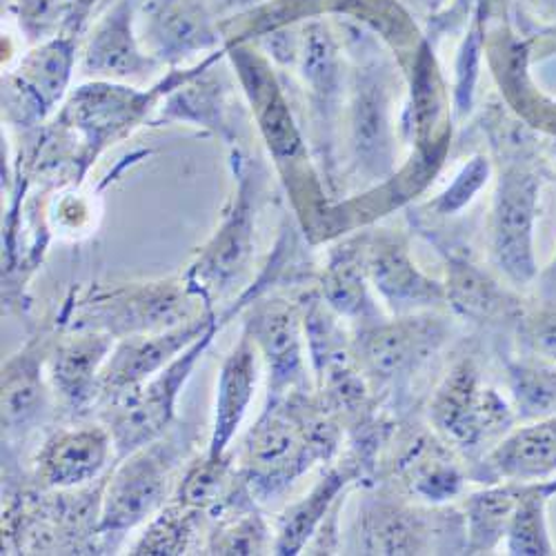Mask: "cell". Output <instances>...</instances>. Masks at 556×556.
<instances>
[{
	"label": "cell",
	"instance_id": "28",
	"mask_svg": "<svg viewBox=\"0 0 556 556\" xmlns=\"http://www.w3.org/2000/svg\"><path fill=\"white\" fill-rule=\"evenodd\" d=\"M225 485H227V460L225 458L216 460L205 454V458L194 463V466L178 481L174 498L182 505L207 509L216 505L220 498H225Z\"/></svg>",
	"mask_w": 556,
	"mask_h": 556
},
{
	"label": "cell",
	"instance_id": "12",
	"mask_svg": "<svg viewBox=\"0 0 556 556\" xmlns=\"http://www.w3.org/2000/svg\"><path fill=\"white\" fill-rule=\"evenodd\" d=\"M112 350L114 337L99 330H80L59 341L50 363V381L70 409H83L99 399L101 369Z\"/></svg>",
	"mask_w": 556,
	"mask_h": 556
},
{
	"label": "cell",
	"instance_id": "15",
	"mask_svg": "<svg viewBox=\"0 0 556 556\" xmlns=\"http://www.w3.org/2000/svg\"><path fill=\"white\" fill-rule=\"evenodd\" d=\"M441 337L437 323H428V318H412L409 323H394V326H381L365 332L358 343V352L369 372L390 381L424 361Z\"/></svg>",
	"mask_w": 556,
	"mask_h": 556
},
{
	"label": "cell",
	"instance_id": "7",
	"mask_svg": "<svg viewBox=\"0 0 556 556\" xmlns=\"http://www.w3.org/2000/svg\"><path fill=\"white\" fill-rule=\"evenodd\" d=\"M432 421L460 447H475L496 426L507 424V407L492 390L479 386L470 365H460L441 386L432 403Z\"/></svg>",
	"mask_w": 556,
	"mask_h": 556
},
{
	"label": "cell",
	"instance_id": "24",
	"mask_svg": "<svg viewBox=\"0 0 556 556\" xmlns=\"http://www.w3.org/2000/svg\"><path fill=\"white\" fill-rule=\"evenodd\" d=\"M556 492V483L523 488L507 528L509 554H552L545 528V503Z\"/></svg>",
	"mask_w": 556,
	"mask_h": 556
},
{
	"label": "cell",
	"instance_id": "16",
	"mask_svg": "<svg viewBox=\"0 0 556 556\" xmlns=\"http://www.w3.org/2000/svg\"><path fill=\"white\" fill-rule=\"evenodd\" d=\"M488 472L494 479L536 481L556 472V416L509 434L488 456Z\"/></svg>",
	"mask_w": 556,
	"mask_h": 556
},
{
	"label": "cell",
	"instance_id": "31",
	"mask_svg": "<svg viewBox=\"0 0 556 556\" xmlns=\"http://www.w3.org/2000/svg\"><path fill=\"white\" fill-rule=\"evenodd\" d=\"M265 545L267 528L256 513L225 521L210 536V554H263Z\"/></svg>",
	"mask_w": 556,
	"mask_h": 556
},
{
	"label": "cell",
	"instance_id": "20",
	"mask_svg": "<svg viewBox=\"0 0 556 556\" xmlns=\"http://www.w3.org/2000/svg\"><path fill=\"white\" fill-rule=\"evenodd\" d=\"M377 290L396 309H414L443 299V290L412 265L403 248L388 245L369 261Z\"/></svg>",
	"mask_w": 556,
	"mask_h": 556
},
{
	"label": "cell",
	"instance_id": "35",
	"mask_svg": "<svg viewBox=\"0 0 556 556\" xmlns=\"http://www.w3.org/2000/svg\"><path fill=\"white\" fill-rule=\"evenodd\" d=\"M549 274L556 278V261H554V265H552V269H549Z\"/></svg>",
	"mask_w": 556,
	"mask_h": 556
},
{
	"label": "cell",
	"instance_id": "19",
	"mask_svg": "<svg viewBox=\"0 0 556 556\" xmlns=\"http://www.w3.org/2000/svg\"><path fill=\"white\" fill-rule=\"evenodd\" d=\"M48 403L42 383V356L27 348L3 367V428L18 432L40 419Z\"/></svg>",
	"mask_w": 556,
	"mask_h": 556
},
{
	"label": "cell",
	"instance_id": "10",
	"mask_svg": "<svg viewBox=\"0 0 556 556\" xmlns=\"http://www.w3.org/2000/svg\"><path fill=\"white\" fill-rule=\"evenodd\" d=\"M245 332L267 363L269 399H283L303 381V348L294 307L283 301L258 303L245 320Z\"/></svg>",
	"mask_w": 556,
	"mask_h": 556
},
{
	"label": "cell",
	"instance_id": "25",
	"mask_svg": "<svg viewBox=\"0 0 556 556\" xmlns=\"http://www.w3.org/2000/svg\"><path fill=\"white\" fill-rule=\"evenodd\" d=\"M201 513L203 509L174 501V505L163 507L152 519L131 554H185L197 536Z\"/></svg>",
	"mask_w": 556,
	"mask_h": 556
},
{
	"label": "cell",
	"instance_id": "17",
	"mask_svg": "<svg viewBox=\"0 0 556 556\" xmlns=\"http://www.w3.org/2000/svg\"><path fill=\"white\" fill-rule=\"evenodd\" d=\"M150 40L154 56L174 63L207 50L216 34L197 0H156L150 14Z\"/></svg>",
	"mask_w": 556,
	"mask_h": 556
},
{
	"label": "cell",
	"instance_id": "2",
	"mask_svg": "<svg viewBox=\"0 0 556 556\" xmlns=\"http://www.w3.org/2000/svg\"><path fill=\"white\" fill-rule=\"evenodd\" d=\"M218 328L220 323H214L188 350H182L163 372L150 379L143 388H138L134 394L114 403V412L110 414V432L114 439V450L121 458L165 437L174 421L178 392L190 379L199 356L205 352Z\"/></svg>",
	"mask_w": 556,
	"mask_h": 556
},
{
	"label": "cell",
	"instance_id": "5",
	"mask_svg": "<svg viewBox=\"0 0 556 556\" xmlns=\"http://www.w3.org/2000/svg\"><path fill=\"white\" fill-rule=\"evenodd\" d=\"M216 320L218 318L207 312L165 332L121 339L101 369L99 396L110 403H118L134 394L138 388H143L150 379L163 372L182 350H188Z\"/></svg>",
	"mask_w": 556,
	"mask_h": 556
},
{
	"label": "cell",
	"instance_id": "26",
	"mask_svg": "<svg viewBox=\"0 0 556 556\" xmlns=\"http://www.w3.org/2000/svg\"><path fill=\"white\" fill-rule=\"evenodd\" d=\"M377 80H365L358 87L354 105V146L358 156L369 159L367 163H388V118H386V94Z\"/></svg>",
	"mask_w": 556,
	"mask_h": 556
},
{
	"label": "cell",
	"instance_id": "29",
	"mask_svg": "<svg viewBox=\"0 0 556 556\" xmlns=\"http://www.w3.org/2000/svg\"><path fill=\"white\" fill-rule=\"evenodd\" d=\"M323 290H326L328 303L341 314L358 316L369 309L363 274L352 258H341L330 265Z\"/></svg>",
	"mask_w": 556,
	"mask_h": 556
},
{
	"label": "cell",
	"instance_id": "4",
	"mask_svg": "<svg viewBox=\"0 0 556 556\" xmlns=\"http://www.w3.org/2000/svg\"><path fill=\"white\" fill-rule=\"evenodd\" d=\"M199 299L188 283H150L118 290L91 303V323L83 330H99L114 339L165 332L199 318L192 301Z\"/></svg>",
	"mask_w": 556,
	"mask_h": 556
},
{
	"label": "cell",
	"instance_id": "6",
	"mask_svg": "<svg viewBox=\"0 0 556 556\" xmlns=\"http://www.w3.org/2000/svg\"><path fill=\"white\" fill-rule=\"evenodd\" d=\"M254 210H252V192L248 176H241L239 199L223 220L214 239L205 245L197 263L190 267L185 283L188 288L210 305L214 296L231 290L241 274L248 269L252 256V239H254Z\"/></svg>",
	"mask_w": 556,
	"mask_h": 556
},
{
	"label": "cell",
	"instance_id": "22",
	"mask_svg": "<svg viewBox=\"0 0 556 556\" xmlns=\"http://www.w3.org/2000/svg\"><path fill=\"white\" fill-rule=\"evenodd\" d=\"M350 479V472L332 470L326 479H320L318 485L296 505L288 509V515L281 519L278 526V536L274 541L276 554H299L307 539L318 528L320 519L328 515L330 505L339 496V492L345 488Z\"/></svg>",
	"mask_w": 556,
	"mask_h": 556
},
{
	"label": "cell",
	"instance_id": "3",
	"mask_svg": "<svg viewBox=\"0 0 556 556\" xmlns=\"http://www.w3.org/2000/svg\"><path fill=\"white\" fill-rule=\"evenodd\" d=\"M323 441L307 439L303 421L283 399H269L258 424L243 445V470L252 490L261 496L290 485L316 456Z\"/></svg>",
	"mask_w": 556,
	"mask_h": 556
},
{
	"label": "cell",
	"instance_id": "33",
	"mask_svg": "<svg viewBox=\"0 0 556 556\" xmlns=\"http://www.w3.org/2000/svg\"><path fill=\"white\" fill-rule=\"evenodd\" d=\"M490 174V165L483 159H475L470 165H466L460 169V174L456 176V180L450 185L447 192L437 201V207L443 214L456 212L466 203L472 201V197L483 188V182L488 180Z\"/></svg>",
	"mask_w": 556,
	"mask_h": 556
},
{
	"label": "cell",
	"instance_id": "14",
	"mask_svg": "<svg viewBox=\"0 0 556 556\" xmlns=\"http://www.w3.org/2000/svg\"><path fill=\"white\" fill-rule=\"evenodd\" d=\"M134 3L118 0L112 12L97 25L83 59V72L103 78H143L156 67L154 59L141 52L131 31Z\"/></svg>",
	"mask_w": 556,
	"mask_h": 556
},
{
	"label": "cell",
	"instance_id": "18",
	"mask_svg": "<svg viewBox=\"0 0 556 556\" xmlns=\"http://www.w3.org/2000/svg\"><path fill=\"white\" fill-rule=\"evenodd\" d=\"M150 97L136 94L127 87H116L108 83H97L80 87L72 97L67 112L85 134L87 141L105 143L121 127L134 121L148 108Z\"/></svg>",
	"mask_w": 556,
	"mask_h": 556
},
{
	"label": "cell",
	"instance_id": "8",
	"mask_svg": "<svg viewBox=\"0 0 556 556\" xmlns=\"http://www.w3.org/2000/svg\"><path fill=\"white\" fill-rule=\"evenodd\" d=\"M536 203V180L509 174L501 180L492 220V254L496 265L515 283H528L534 276L532 220Z\"/></svg>",
	"mask_w": 556,
	"mask_h": 556
},
{
	"label": "cell",
	"instance_id": "11",
	"mask_svg": "<svg viewBox=\"0 0 556 556\" xmlns=\"http://www.w3.org/2000/svg\"><path fill=\"white\" fill-rule=\"evenodd\" d=\"M231 59H235L269 152L278 163L294 161L303 150V141L269 65L258 54L248 50H235Z\"/></svg>",
	"mask_w": 556,
	"mask_h": 556
},
{
	"label": "cell",
	"instance_id": "27",
	"mask_svg": "<svg viewBox=\"0 0 556 556\" xmlns=\"http://www.w3.org/2000/svg\"><path fill=\"white\" fill-rule=\"evenodd\" d=\"M517 407L526 419H547L556 414V367L517 365L509 369Z\"/></svg>",
	"mask_w": 556,
	"mask_h": 556
},
{
	"label": "cell",
	"instance_id": "34",
	"mask_svg": "<svg viewBox=\"0 0 556 556\" xmlns=\"http://www.w3.org/2000/svg\"><path fill=\"white\" fill-rule=\"evenodd\" d=\"M252 3H256V0H225V5L229 8H248Z\"/></svg>",
	"mask_w": 556,
	"mask_h": 556
},
{
	"label": "cell",
	"instance_id": "9",
	"mask_svg": "<svg viewBox=\"0 0 556 556\" xmlns=\"http://www.w3.org/2000/svg\"><path fill=\"white\" fill-rule=\"evenodd\" d=\"M114 439L110 428L85 426L48 439L36 458V477L50 490H72L94 481L108 466Z\"/></svg>",
	"mask_w": 556,
	"mask_h": 556
},
{
	"label": "cell",
	"instance_id": "32",
	"mask_svg": "<svg viewBox=\"0 0 556 556\" xmlns=\"http://www.w3.org/2000/svg\"><path fill=\"white\" fill-rule=\"evenodd\" d=\"M182 89V87H180ZM167 116L197 121L201 125L223 129V103L216 85H201V87H185L178 94L169 99L165 105ZM163 112V114H165Z\"/></svg>",
	"mask_w": 556,
	"mask_h": 556
},
{
	"label": "cell",
	"instance_id": "30",
	"mask_svg": "<svg viewBox=\"0 0 556 556\" xmlns=\"http://www.w3.org/2000/svg\"><path fill=\"white\" fill-rule=\"evenodd\" d=\"M450 299L463 314L490 316L501 305L503 296L494 283H490L470 265H458L450 283Z\"/></svg>",
	"mask_w": 556,
	"mask_h": 556
},
{
	"label": "cell",
	"instance_id": "1",
	"mask_svg": "<svg viewBox=\"0 0 556 556\" xmlns=\"http://www.w3.org/2000/svg\"><path fill=\"white\" fill-rule=\"evenodd\" d=\"M185 450L180 437H161L127 454L105 485L97 532L123 534L159 515L178 483Z\"/></svg>",
	"mask_w": 556,
	"mask_h": 556
},
{
	"label": "cell",
	"instance_id": "13",
	"mask_svg": "<svg viewBox=\"0 0 556 556\" xmlns=\"http://www.w3.org/2000/svg\"><path fill=\"white\" fill-rule=\"evenodd\" d=\"M258 379L256 365V345L248 332H243L239 345L229 352L223 361L218 386H216V405H214V424L207 456L225 458V450L239 432L248 407L252 403Z\"/></svg>",
	"mask_w": 556,
	"mask_h": 556
},
{
	"label": "cell",
	"instance_id": "21",
	"mask_svg": "<svg viewBox=\"0 0 556 556\" xmlns=\"http://www.w3.org/2000/svg\"><path fill=\"white\" fill-rule=\"evenodd\" d=\"M72 65L74 48L65 38L48 42L21 65L16 76L18 91L40 116L42 112L52 110L56 101H61L72 74Z\"/></svg>",
	"mask_w": 556,
	"mask_h": 556
},
{
	"label": "cell",
	"instance_id": "23",
	"mask_svg": "<svg viewBox=\"0 0 556 556\" xmlns=\"http://www.w3.org/2000/svg\"><path fill=\"white\" fill-rule=\"evenodd\" d=\"M523 490V488H521ZM521 490L513 485L492 488L472 494L468 501V552L481 554L498 545L507 534L509 519L517 507Z\"/></svg>",
	"mask_w": 556,
	"mask_h": 556
}]
</instances>
